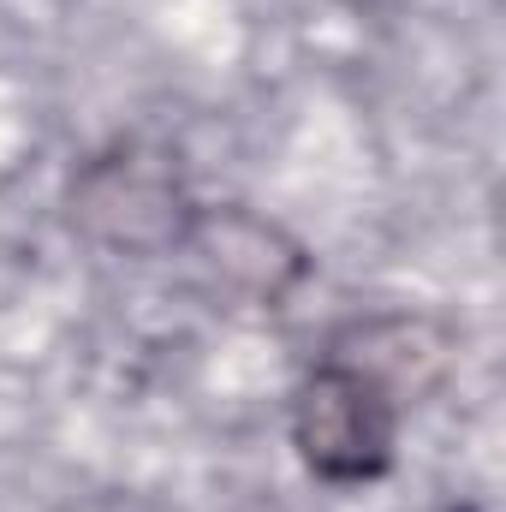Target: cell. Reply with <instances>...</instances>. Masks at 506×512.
Wrapping results in <instances>:
<instances>
[{"label":"cell","mask_w":506,"mask_h":512,"mask_svg":"<svg viewBox=\"0 0 506 512\" xmlns=\"http://www.w3.org/2000/svg\"><path fill=\"white\" fill-rule=\"evenodd\" d=\"M197 209L203 197L191 191L179 155L149 137H114L96 155H84L60 197L72 239L126 262L179 256L197 227Z\"/></svg>","instance_id":"cell-1"},{"label":"cell","mask_w":506,"mask_h":512,"mask_svg":"<svg viewBox=\"0 0 506 512\" xmlns=\"http://www.w3.org/2000/svg\"><path fill=\"white\" fill-rule=\"evenodd\" d=\"M405 399L346 346H322V358L298 376L286 405V435L298 465L328 489H370L393 477L399 435H405Z\"/></svg>","instance_id":"cell-2"},{"label":"cell","mask_w":506,"mask_h":512,"mask_svg":"<svg viewBox=\"0 0 506 512\" xmlns=\"http://www.w3.org/2000/svg\"><path fill=\"white\" fill-rule=\"evenodd\" d=\"M203 268V286L215 298H233L239 310H286V298L316 274V256L292 239L280 221H268L251 203H203L185 251Z\"/></svg>","instance_id":"cell-3"}]
</instances>
